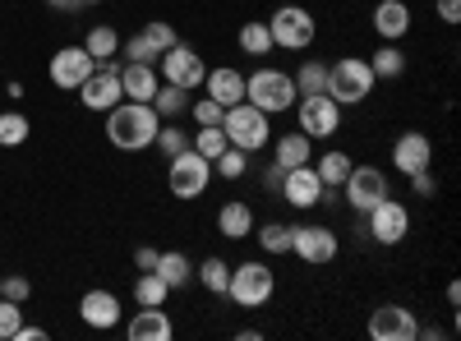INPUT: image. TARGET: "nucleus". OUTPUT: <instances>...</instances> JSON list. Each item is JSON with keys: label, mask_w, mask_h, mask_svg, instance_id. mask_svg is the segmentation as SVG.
<instances>
[{"label": "nucleus", "mask_w": 461, "mask_h": 341, "mask_svg": "<svg viewBox=\"0 0 461 341\" xmlns=\"http://www.w3.org/2000/svg\"><path fill=\"white\" fill-rule=\"evenodd\" d=\"M203 88H208L212 102L236 106V102H245V74H240L236 65H217V69L203 74Z\"/></svg>", "instance_id": "obj_21"}, {"label": "nucleus", "mask_w": 461, "mask_h": 341, "mask_svg": "<svg viewBox=\"0 0 461 341\" xmlns=\"http://www.w3.org/2000/svg\"><path fill=\"white\" fill-rule=\"evenodd\" d=\"M79 5H102V0H79Z\"/></svg>", "instance_id": "obj_50"}, {"label": "nucleus", "mask_w": 461, "mask_h": 341, "mask_svg": "<svg viewBox=\"0 0 461 341\" xmlns=\"http://www.w3.org/2000/svg\"><path fill=\"white\" fill-rule=\"evenodd\" d=\"M267 32H273V47H282V51H304V47H314L319 23H314V14L304 10L300 0H286V5H277V14L267 19Z\"/></svg>", "instance_id": "obj_5"}, {"label": "nucleus", "mask_w": 461, "mask_h": 341, "mask_svg": "<svg viewBox=\"0 0 461 341\" xmlns=\"http://www.w3.org/2000/svg\"><path fill=\"white\" fill-rule=\"evenodd\" d=\"M162 130V116L152 111V102H115L106 111V139L111 148H121V153H143L152 148Z\"/></svg>", "instance_id": "obj_1"}, {"label": "nucleus", "mask_w": 461, "mask_h": 341, "mask_svg": "<svg viewBox=\"0 0 461 341\" xmlns=\"http://www.w3.org/2000/svg\"><path fill=\"white\" fill-rule=\"evenodd\" d=\"M393 166H397L402 175H415V171L434 166V143H429V134H420V130L402 134V139L393 143Z\"/></svg>", "instance_id": "obj_18"}, {"label": "nucleus", "mask_w": 461, "mask_h": 341, "mask_svg": "<svg viewBox=\"0 0 461 341\" xmlns=\"http://www.w3.org/2000/svg\"><path fill=\"white\" fill-rule=\"evenodd\" d=\"M295 79L286 69H273V65H263V69H254L249 79H245V102H254L263 116H282V111H291L295 106Z\"/></svg>", "instance_id": "obj_2"}, {"label": "nucleus", "mask_w": 461, "mask_h": 341, "mask_svg": "<svg viewBox=\"0 0 461 341\" xmlns=\"http://www.w3.org/2000/svg\"><path fill=\"white\" fill-rule=\"evenodd\" d=\"M0 295H5V300H14V305H23V300L32 295V282H28V277H5Z\"/></svg>", "instance_id": "obj_44"}, {"label": "nucleus", "mask_w": 461, "mask_h": 341, "mask_svg": "<svg viewBox=\"0 0 461 341\" xmlns=\"http://www.w3.org/2000/svg\"><path fill=\"white\" fill-rule=\"evenodd\" d=\"M51 332L47 328H28V323H19V332H14V341H47Z\"/></svg>", "instance_id": "obj_47"}, {"label": "nucleus", "mask_w": 461, "mask_h": 341, "mask_svg": "<svg viewBox=\"0 0 461 341\" xmlns=\"http://www.w3.org/2000/svg\"><path fill=\"white\" fill-rule=\"evenodd\" d=\"M97 69V60L84 51V47H60L56 56H51V65H47V74H51V84L56 88H65V93H79L84 88V79Z\"/></svg>", "instance_id": "obj_14"}, {"label": "nucleus", "mask_w": 461, "mask_h": 341, "mask_svg": "<svg viewBox=\"0 0 461 341\" xmlns=\"http://www.w3.org/2000/svg\"><path fill=\"white\" fill-rule=\"evenodd\" d=\"M28 143V116L23 111H0V148Z\"/></svg>", "instance_id": "obj_34"}, {"label": "nucleus", "mask_w": 461, "mask_h": 341, "mask_svg": "<svg viewBox=\"0 0 461 341\" xmlns=\"http://www.w3.org/2000/svg\"><path fill=\"white\" fill-rule=\"evenodd\" d=\"M273 153H277V166H282V171L304 166V162H314V139H310V134H300V130H291V134L277 139Z\"/></svg>", "instance_id": "obj_24"}, {"label": "nucleus", "mask_w": 461, "mask_h": 341, "mask_svg": "<svg viewBox=\"0 0 461 341\" xmlns=\"http://www.w3.org/2000/svg\"><path fill=\"white\" fill-rule=\"evenodd\" d=\"M411 189H415L420 199H434V194H438V175H434V166L415 171V175H411Z\"/></svg>", "instance_id": "obj_43"}, {"label": "nucleus", "mask_w": 461, "mask_h": 341, "mask_svg": "<svg viewBox=\"0 0 461 341\" xmlns=\"http://www.w3.org/2000/svg\"><path fill=\"white\" fill-rule=\"evenodd\" d=\"M158 74H162V84H176V88H203L208 65H203V56H199V51H189L185 42H176L171 51H162Z\"/></svg>", "instance_id": "obj_11"}, {"label": "nucleus", "mask_w": 461, "mask_h": 341, "mask_svg": "<svg viewBox=\"0 0 461 341\" xmlns=\"http://www.w3.org/2000/svg\"><path fill=\"white\" fill-rule=\"evenodd\" d=\"M291 111L300 121V134H310V139H332L341 130V106L328 93H304V97H295Z\"/></svg>", "instance_id": "obj_8"}, {"label": "nucleus", "mask_w": 461, "mask_h": 341, "mask_svg": "<svg viewBox=\"0 0 461 341\" xmlns=\"http://www.w3.org/2000/svg\"><path fill=\"white\" fill-rule=\"evenodd\" d=\"M374 69H369V60H360V56H341V60H332L328 65V97L337 102V106H360L369 93H374Z\"/></svg>", "instance_id": "obj_3"}, {"label": "nucleus", "mask_w": 461, "mask_h": 341, "mask_svg": "<svg viewBox=\"0 0 461 341\" xmlns=\"http://www.w3.org/2000/svg\"><path fill=\"white\" fill-rule=\"evenodd\" d=\"M79 319L88 323V328H121V300H115L111 291H88L84 300H79Z\"/></svg>", "instance_id": "obj_22"}, {"label": "nucleus", "mask_w": 461, "mask_h": 341, "mask_svg": "<svg viewBox=\"0 0 461 341\" xmlns=\"http://www.w3.org/2000/svg\"><path fill=\"white\" fill-rule=\"evenodd\" d=\"M121 88H125V102H152L162 88V74H158V65L125 60L121 65Z\"/></svg>", "instance_id": "obj_19"}, {"label": "nucleus", "mask_w": 461, "mask_h": 341, "mask_svg": "<svg viewBox=\"0 0 461 341\" xmlns=\"http://www.w3.org/2000/svg\"><path fill=\"white\" fill-rule=\"evenodd\" d=\"M447 305L461 310V286H456V282H447Z\"/></svg>", "instance_id": "obj_49"}, {"label": "nucleus", "mask_w": 461, "mask_h": 341, "mask_svg": "<svg viewBox=\"0 0 461 341\" xmlns=\"http://www.w3.org/2000/svg\"><path fill=\"white\" fill-rule=\"evenodd\" d=\"M434 10H438L443 23H456L461 19V0H434Z\"/></svg>", "instance_id": "obj_46"}, {"label": "nucleus", "mask_w": 461, "mask_h": 341, "mask_svg": "<svg viewBox=\"0 0 461 341\" xmlns=\"http://www.w3.org/2000/svg\"><path fill=\"white\" fill-rule=\"evenodd\" d=\"M152 273H158L171 291H180V286L194 282V263H189L180 249H162V254H158V268H152Z\"/></svg>", "instance_id": "obj_25"}, {"label": "nucleus", "mask_w": 461, "mask_h": 341, "mask_svg": "<svg viewBox=\"0 0 461 341\" xmlns=\"http://www.w3.org/2000/svg\"><path fill=\"white\" fill-rule=\"evenodd\" d=\"M365 221H369V236H374V245H402L406 236H411V208L402 203V199H378L369 212H365Z\"/></svg>", "instance_id": "obj_10"}, {"label": "nucleus", "mask_w": 461, "mask_h": 341, "mask_svg": "<svg viewBox=\"0 0 461 341\" xmlns=\"http://www.w3.org/2000/svg\"><path fill=\"white\" fill-rule=\"evenodd\" d=\"M189 116H194V125H221L226 106H221V102H212V97L203 93L199 102H189Z\"/></svg>", "instance_id": "obj_40"}, {"label": "nucleus", "mask_w": 461, "mask_h": 341, "mask_svg": "<svg viewBox=\"0 0 461 341\" xmlns=\"http://www.w3.org/2000/svg\"><path fill=\"white\" fill-rule=\"evenodd\" d=\"M273 116H263V111L254 102H236L226 106L221 116V134L230 148H240V153H258V148H267V139H273V125H267Z\"/></svg>", "instance_id": "obj_4"}, {"label": "nucleus", "mask_w": 461, "mask_h": 341, "mask_svg": "<svg viewBox=\"0 0 461 341\" xmlns=\"http://www.w3.org/2000/svg\"><path fill=\"white\" fill-rule=\"evenodd\" d=\"M291 254L310 268H328V263L341 254V240L332 226H291Z\"/></svg>", "instance_id": "obj_9"}, {"label": "nucleus", "mask_w": 461, "mask_h": 341, "mask_svg": "<svg viewBox=\"0 0 461 341\" xmlns=\"http://www.w3.org/2000/svg\"><path fill=\"white\" fill-rule=\"evenodd\" d=\"M277 194L291 208H319V203H328V189H323V180H319V171L310 162L282 171V189H277Z\"/></svg>", "instance_id": "obj_13"}, {"label": "nucleus", "mask_w": 461, "mask_h": 341, "mask_svg": "<svg viewBox=\"0 0 461 341\" xmlns=\"http://www.w3.org/2000/svg\"><path fill=\"white\" fill-rule=\"evenodd\" d=\"M194 277L212 291V295H226V282H230V263L226 258H203L199 268H194Z\"/></svg>", "instance_id": "obj_32"}, {"label": "nucleus", "mask_w": 461, "mask_h": 341, "mask_svg": "<svg viewBox=\"0 0 461 341\" xmlns=\"http://www.w3.org/2000/svg\"><path fill=\"white\" fill-rule=\"evenodd\" d=\"M291 79H295V93H300V97H304V93H323V88H328V65H323V60H304Z\"/></svg>", "instance_id": "obj_31"}, {"label": "nucleus", "mask_w": 461, "mask_h": 341, "mask_svg": "<svg viewBox=\"0 0 461 341\" xmlns=\"http://www.w3.org/2000/svg\"><path fill=\"white\" fill-rule=\"evenodd\" d=\"M84 51L102 65V60H115L121 56V32H115L111 23H97V28H88V37H84Z\"/></svg>", "instance_id": "obj_27"}, {"label": "nucleus", "mask_w": 461, "mask_h": 341, "mask_svg": "<svg viewBox=\"0 0 461 341\" xmlns=\"http://www.w3.org/2000/svg\"><path fill=\"white\" fill-rule=\"evenodd\" d=\"M167 295H171V286L158 273H139V282H134V300H139V305H167Z\"/></svg>", "instance_id": "obj_33"}, {"label": "nucleus", "mask_w": 461, "mask_h": 341, "mask_svg": "<svg viewBox=\"0 0 461 341\" xmlns=\"http://www.w3.org/2000/svg\"><path fill=\"white\" fill-rule=\"evenodd\" d=\"M212 171H217L221 180H240V175L249 171V153H240V148H230V143H226V148H221V157L212 162Z\"/></svg>", "instance_id": "obj_37"}, {"label": "nucleus", "mask_w": 461, "mask_h": 341, "mask_svg": "<svg viewBox=\"0 0 461 341\" xmlns=\"http://www.w3.org/2000/svg\"><path fill=\"white\" fill-rule=\"evenodd\" d=\"M374 32L383 37V42H402V37L411 32V5L406 0H378L374 5Z\"/></svg>", "instance_id": "obj_20"}, {"label": "nucleus", "mask_w": 461, "mask_h": 341, "mask_svg": "<svg viewBox=\"0 0 461 341\" xmlns=\"http://www.w3.org/2000/svg\"><path fill=\"white\" fill-rule=\"evenodd\" d=\"M189 148H194L199 157L217 162V157H221V148H226V134H221V125H199V134L189 139Z\"/></svg>", "instance_id": "obj_35"}, {"label": "nucleus", "mask_w": 461, "mask_h": 341, "mask_svg": "<svg viewBox=\"0 0 461 341\" xmlns=\"http://www.w3.org/2000/svg\"><path fill=\"white\" fill-rule=\"evenodd\" d=\"M341 189H346V203L365 217L378 199H388V175H383L378 166H351V175H346Z\"/></svg>", "instance_id": "obj_15"}, {"label": "nucleus", "mask_w": 461, "mask_h": 341, "mask_svg": "<svg viewBox=\"0 0 461 341\" xmlns=\"http://www.w3.org/2000/svg\"><path fill=\"white\" fill-rule=\"evenodd\" d=\"M158 254H162V249L139 245V249H134V268H139V273H152V268H158Z\"/></svg>", "instance_id": "obj_45"}, {"label": "nucleus", "mask_w": 461, "mask_h": 341, "mask_svg": "<svg viewBox=\"0 0 461 341\" xmlns=\"http://www.w3.org/2000/svg\"><path fill=\"white\" fill-rule=\"evenodd\" d=\"M125 337L130 341H171L176 323H171L167 305H139V314L125 323Z\"/></svg>", "instance_id": "obj_17"}, {"label": "nucleus", "mask_w": 461, "mask_h": 341, "mask_svg": "<svg viewBox=\"0 0 461 341\" xmlns=\"http://www.w3.org/2000/svg\"><path fill=\"white\" fill-rule=\"evenodd\" d=\"M152 148H162L167 162H171L176 153H185V148H189V134H185L176 121H162V130H158V139H152Z\"/></svg>", "instance_id": "obj_38"}, {"label": "nucleus", "mask_w": 461, "mask_h": 341, "mask_svg": "<svg viewBox=\"0 0 461 341\" xmlns=\"http://www.w3.org/2000/svg\"><path fill=\"white\" fill-rule=\"evenodd\" d=\"M47 5H51L56 14H69V10H84V5H79V0H47Z\"/></svg>", "instance_id": "obj_48"}, {"label": "nucleus", "mask_w": 461, "mask_h": 341, "mask_svg": "<svg viewBox=\"0 0 461 341\" xmlns=\"http://www.w3.org/2000/svg\"><path fill=\"white\" fill-rule=\"evenodd\" d=\"M167 184H171V194L176 199H199L203 189L212 184V162L208 157H199L194 148H185V153H176L171 157V166H167Z\"/></svg>", "instance_id": "obj_7"}, {"label": "nucleus", "mask_w": 461, "mask_h": 341, "mask_svg": "<svg viewBox=\"0 0 461 341\" xmlns=\"http://www.w3.org/2000/svg\"><path fill=\"white\" fill-rule=\"evenodd\" d=\"M314 171H319V180H323V189H341L346 184V175H351V153H341V148H328V153L319 157V162H310Z\"/></svg>", "instance_id": "obj_26"}, {"label": "nucleus", "mask_w": 461, "mask_h": 341, "mask_svg": "<svg viewBox=\"0 0 461 341\" xmlns=\"http://www.w3.org/2000/svg\"><path fill=\"white\" fill-rule=\"evenodd\" d=\"M277 291V273L267 268V263H240V268H230V282H226V295L236 300L240 310H258L267 305Z\"/></svg>", "instance_id": "obj_6"}, {"label": "nucleus", "mask_w": 461, "mask_h": 341, "mask_svg": "<svg viewBox=\"0 0 461 341\" xmlns=\"http://www.w3.org/2000/svg\"><path fill=\"white\" fill-rule=\"evenodd\" d=\"M236 42H240L245 56H273V51H277V47H273V32H267L263 19H249V23L236 32Z\"/></svg>", "instance_id": "obj_29"}, {"label": "nucleus", "mask_w": 461, "mask_h": 341, "mask_svg": "<svg viewBox=\"0 0 461 341\" xmlns=\"http://www.w3.org/2000/svg\"><path fill=\"white\" fill-rule=\"evenodd\" d=\"M0 286H5V273H0Z\"/></svg>", "instance_id": "obj_51"}, {"label": "nucleus", "mask_w": 461, "mask_h": 341, "mask_svg": "<svg viewBox=\"0 0 461 341\" xmlns=\"http://www.w3.org/2000/svg\"><path fill=\"white\" fill-rule=\"evenodd\" d=\"M277 5H286V0H277Z\"/></svg>", "instance_id": "obj_52"}, {"label": "nucleus", "mask_w": 461, "mask_h": 341, "mask_svg": "<svg viewBox=\"0 0 461 341\" xmlns=\"http://www.w3.org/2000/svg\"><path fill=\"white\" fill-rule=\"evenodd\" d=\"M79 97H84V106L88 111H106L115 106V102H125V88H121V65L115 60H102L88 79H84V88H79Z\"/></svg>", "instance_id": "obj_12"}, {"label": "nucleus", "mask_w": 461, "mask_h": 341, "mask_svg": "<svg viewBox=\"0 0 461 341\" xmlns=\"http://www.w3.org/2000/svg\"><path fill=\"white\" fill-rule=\"evenodd\" d=\"M121 51H125V60H139V65H158V60H162L158 51H152V42H148L143 32H134L130 42H121Z\"/></svg>", "instance_id": "obj_42"}, {"label": "nucleus", "mask_w": 461, "mask_h": 341, "mask_svg": "<svg viewBox=\"0 0 461 341\" xmlns=\"http://www.w3.org/2000/svg\"><path fill=\"white\" fill-rule=\"evenodd\" d=\"M254 208L245 203V199H226L221 203V212H217V231L226 236V240H249L254 236Z\"/></svg>", "instance_id": "obj_23"}, {"label": "nucleus", "mask_w": 461, "mask_h": 341, "mask_svg": "<svg viewBox=\"0 0 461 341\" xmlns=\"http://www.w3.org/2000/svg\"><path fill=\"white\" fill-rule=\"evenodd\" d=\"M19 323H23V305H14V300L0 295V341H14Z\"/></svg>", "instance_id": "obj_41"}, {"label": "nucleus", "mask_w": 461, "mask_h": 341, "mask_svg": "<svg viewBox=\"0 0 461 341\" xmlns=\"http://www.w3.org/2000/svg\"><path fill=\"white\" fill-rule=\"evenodd\" d=\"M254 231H258V245H263L267 254H291V226L263 221V226H254Z\"/></svg>", "instance_id": "obj_36"}, {"label": "nucleus", "mask_w": 461, "mask_h": 341, "mask_svg": "<svg viewBox=\"0 0 461 341\" xmlns=\"http://www.w3.org/2000/svg\"><path fill=\"white\" fill-rule=\"evenodd\" d=\"M415 332H420V323L406 305H378L369 314V337L374 341H415Z\"/></svg>", "instance_id": "obj_16"}, {"label": "nucleus", "mask_w": 461, "mask_h": 341, "mask_svg": "<svg viewBox=\"0 0 461 341\" xmlns=\"http://www.w3.org/2000/svg\"><path fill=\"white\" fill-rule=\"evenodd\" d=\"M152 111H158L162 121H180L189 111V88H176V84H162L158 97H152Z\"/></svg>", "instance_id": "obj_30"}, {"label": "nucleus", "mask_w": 461, "mask_h": 341, "mask_svg": "<svg viewBox=\"0 0 461 341\" xmlns=\"http://www.w3.org/2000/svg\"><path fill=\"white\" fill-rule=\"evenodd\" d=\"M369 69H374V79H402V74H406V51L397 42H383L369 56Z\"/></svg>", "instance_id": "obj_28"}, {"label": "nucleus", "mask_w": 461, "mask_h": 341, "mask_svg": "<svg viewBox=\"0 0 461 341\" xmlns=\"http://www.w3.org/2000/svg\"><path fill=\"white\" fill-rule=\"evenodd\" d=\"M143 37H148V42H152V51H171L176 42H180V37H176V28L171 23H162V19H152V23H143Z\"/></svg>", "instance_id": "obj_39"}]
</instances>
